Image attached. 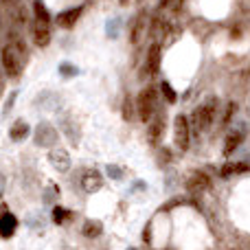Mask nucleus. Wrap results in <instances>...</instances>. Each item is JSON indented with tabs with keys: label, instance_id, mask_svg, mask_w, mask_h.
I'll return each mask as SVG.
<instances>
[{
	"label": "nucleus",
	"instance_id": "obj_1",
	"mask_svg": "<svg viewBox=\"0 0 250 250\" xmlns=\"http://www.w3.org/2000/svg\"><path fill=\"white\" fill-rule=\"evenodd\" d=\"M26 44L22 38H11V42L2 48V68L7 73V77H20L22 70H24V64H26Z\"/></svg>",
	"mask_w": 250,
	"mask_h": 250
},
{
	"label": "nucleus",
	"instance_id": "obj_2",
	"mask_svg": "<svg viewBox=\"0 0 250 250\" xmlns=\"http://www.w3.org/2000/svg\"><path fill=\"white\" fill-rule=\"evenodd\" d=\"M156 97H158V92L154 90V86H147L145 90L136 97V112H138V119H141V121L149 123V119L154 117Z\"/></svg>",
	"mask_w": 250,
	"mask_h": 250
},
{
	"label": "nucleus",
	"instance_id": "obj_3",
	"mask_svg": "<svg viewBox=\"0 0 250 250\" xmlns=\"http://www.w3.org/2000/svg\"><path fill=\"white\" fill-rule=\"evenodd\" d=\"M213 119H215V101H208V104L200 105V108H195L191 112L189 123L193 127V132H204L213 123Z\"/></svg>",
	"mask_w": 250,
	"mask_h": 250
},
{
	"label": "nucleus",
	"instance_id": "obj_4",
	"mask_svg": "<svg viewBox=\"0 0 250 250\" xmlns=\"http://www.w3.org/2000/svg\"><path fill=\"white\" fill-rule=\"evenodd\" d=\"M189 127H191V123L185 114L176 117V123H173V129H176V132H173V136H176V145L180 147V149H189V143H191Z\"/></svg>",
	"mask_w": 250,
	"mask_h": 250
},
{
	"label": "nucleus",
	"instance_id": "obj_5",
	"mask_svg": "<svg viewBox=\"0 0 250 250\" xmlns=\"http://www.w3.org/2000/svg\"><path fill=\"white\" fill-rule=\"evenodd\" d=\"M82 187L86 193H97V191L104 187V176H101L97 169H88L82 176Z\"/></svg>",
	"mask_w": 250,
	"mask_h": 250
},
{
	"label": "nucleus",
	"instance_id": "obj_6",
	"mask_svg": "<svg viewBox=\"0 0 250 250\" xmlns=\"http://www.w3.org/2000/svg\"><path fill=\"white\" fill-rule=\"evenodd\" d=\"M35 143L40 147H53L57 143V132L51 127V125L42 123L38 129H35Z\"/></svg>",
	"mask_w": 250,
	"mask_h": 250
},
{
	"label": "nucleus",
	"instance_id": "obj_7",
	"mask_svg": "<svg viewBox=\"0 0 250 250\" xmlns=\"http://www.w3.org/2000/svg\"><path fill=\"white\" fill-rule=\"evenodd\" d=\"M31 38L38 46H46L51 42V31H48V24L46 22H40V20H33L31 24Z\"/></svg>",
	"mask_w": 250,
	"mask_h": 250
},
{
	"label": "nucleus",
	"instance_id": "obj_8",
	"mask_svg": "<svg viewBox=\"0 0 250 250\" xmlns=\"http://www.w3.org/2000/svg\"><path fill=\"white\" fill-rule=\"evenodd\" d=\"M165 136V119L163 117H151L149 119V129H147V138L151 145H158Z\"/></svg>",
	"mask_w": 250,
	"mask_h": 250
},
{
	"label": "nucleus",
	"instance_id": "obj_9",
	"mask_svg": "<svg viewBox=\"0 0 250 250\" xmlns=\"http://www.w3.org/2000/svg\"><path fill=\"white\" fill-rule=\"evenodd\" d=\"M48 160L53 163V167L57 169V171H68L70 169V156H68V151L66 149H51L48 151Z\"/></svg>",
	"mask_w": 250,
	"mask_h": 250
},
{
	"label": "nucleus",
	"instance_id": "obj_10",
	"mask_svg": "<svg viewBox=\"0 0 250 250\" xmlns=\"http://www.w3.org/2000/svg\"><path fill=\"white\" fill-rule=\"evenodd\" d=\"M160 53H163V48H160V44H151L149 51H147V68L145 73L147 75H156L160 68Z\"/></svg>",
	"mask_w": 250,
	"mask_h": 250
},
{
	"label": "nucleus",
	"instance_id": "obj_11",
	"mask_svg": "<svg viewBox=\"0 0 250 250\" xmlns=\"http://www.w3.org/2000/svg\"><path fill=\"white\" fill-rule=\"evenodd\" d=\"M16 229H18L16 215H13V213H2V215H0V237L9 239L16 233Z\"/></svg>",
	"mask_w": 250,
	"mask_h": 250
},
{
	"label": "nucleus",
	"instance_id": "obj_12",
	"mask_svg": "<svg viewBox=\"0 0 250 250\" xmlns=\"http://www.w3.org/2000/svg\"><path fill=\"white\" fill-rule=\"evenodd\" d=\"M82 13H83V7H73V9H68V11H62L60 16H57V24L70 29V26L77 24V20H79Z\"/></svg>",
	"mask_w": 250,
	"mask_h": 250
},
{
	"label": "nucleus",
	"instance_id": "obj_13",
	"mask_svg": "<svg viewBox=\"0 0 250 250\" xmlns=\"http://www.w3.org/2000/svg\"><path fill=\"white\" fill-rule=\"evenodd\" d=\"M7 11H9V18H11L13 24H24L26 20V9L22 7L18 0H7Z\"/></svg>",
	"mask_w": 250,
	"mask_h": 250
},
{
	"label": "nucleus",
	"instance_id": "obj_14",
	"mask_svg": "<svg viewBox=\"0 0 250 250\" xmlns=\"http://www.w3.org/2000/svg\"><path fill=\"white\" fill-rule=\"evenodd\" d=\"M242 141H244V132H242V129H233V132H229V134H226V141H224V154L230 156L239 145H242Z\"/></svg>",
	"mask_w": 250,
	"mask_h": 250
},
{
	"label": "nucleus",
	"instance_id": "obj_15",
	"mask_svg": "<svg viewBox=\"0 0 250 250\" xmlns=\"http://www.w3.org/2000/svg\"><path fill=\"white\" fill-rule=\"evenodd\" d=\"M101 233H104V226H101L99 222H95V220L83 222V226H82V235H83V237L97 239V237H101Z\"/></svg>",
	"mask_w": 250,
	"mask_h": 250
},
{
	"label": "nucleus",
	"instance_id": "obj_16",
	"mask_svg": "<svg viewBox=\"0 0 250 250\" xmlns=\"http://www.w3.org/2000/svg\"><path fill=\"white\" fill-rule=\"evenodd\" d=\"M31 127L26 125L24 121H16L11 125V132H9V136H11V141H24L26 136H29Z\"/></svg>",
	"mask_w": 250,
	"mask_h": 250
},
{
	"label": "nucleus",
	"instance_id": "obj_17",
	"mask_svg": "<svg viewBox=\"0 0 250 250\" xmlns=\"http://www.w3.org/2000/svg\"><path fill=\"white\" fill-rule=\"evenodd\" d=\"M149 31H151V38H154V40H160L163 35H167V31H169L167 20H163V18H154V20H151Z\"/></svg>",
	"mask_w": 250,
	"mask_h": 250
},
{
	"label": "nucleus",
	"instance_id": "obj_18",
	"mask_svg": "<svg viewBox=\"0 0 250 250\" xmlns=\"http://www.w3.org/2000/svg\"><path fill=\"white\" fill-rule=\"evenodd\" d=\"M33 13H35V20H40V22H51V13H48V9H46V4L42 2V0H35L33 2Z\"/></svg>",
	"mask_w": 250,
	"mask_h": 250
},
{
	"label": "nucleus",
	"instance_id": "obj_19",
	"mask_svg": "<svg viewBox=\"0 0 250 250\" xmlns=\"http://www.w3.org/2000/svg\"><path fill=\"white\" fill-rule=\"evenodd\" d=\"M143 29H145V13H141L138 16V20H136V26L132 29V42L136 44L138 40H141V35H143Z\"/></svg>",
	"mask_w": 250,
	"mask_h": 250
},
{
	"label": "nucleus",
	"instance_id": "obj_20",
	"mask_svg": "<svg viewBox=\"0 0 250 250\" xmlns=\"http://www.w3.org/2000/svg\"><path fill=\"white\" fill-rule=\"evenodd\" d=\"M189 187H191V189H204V187H208V178H204L202 173H195Z\"/></svg>",
	"mask_w": 250,
	"mask_h": 250
},
{
	"label": "nucleus",
	"instance_id": "obj_21",
	"mask_svg": "<svg viewBox=\"0 0 250 250\" xmlns=\"http://www.w3.org/2000/svg\"><path fill=\"white\" fill-rule=\"evenodd\" d=\"M160 90H163L165 99H167V101H171V104H173V101H176V99H178V97H176V90H173V88H171V86H169V83H167V82H163V83H160Z\"/></svg>",
	"mask_w": 250,
	"mask_h": 250
},
{
	"label": "nucleus",
	"instance_id": "obj_22",
	"mask_svg": "<svg viewBox=\"0 0 250 250\" xmlns=\"http://www.w3.org/2000/svg\"><path fill=\"white\" fill-rule=\"evenodd\" d=\"M68 215H70V213H68V211H64V208H60V207H57L55 211H53V217H55L57 224H62V222H64Z\"/></svg>",
	"mask_w": 250,
	"mask_h": 250
},
{
	"label": "nucleus",
	"instance_id": "obj_23",
	"mask_svg": "<svg viewBox=\"0 0 250 250\" xmlns=\"http://www.w3.org/2000/svg\"><path fill=\"white\" fill-rule=\"evenodd\" d=\"M110 173H112L114 178H121V169H119V171H117V169H114V167H110Z\"/></svg>",
	"mask_w": 250,
	"mask_h": 250
},
{
	"label": "nucleus",
	"instance_id": "obj_24",
	"mask_svg": "<svg viewBox=\"0 0 250 250\" xmlns=\"http://www.w3.org/2000/svg\"><path fill=\"white\" fill-rule=\"evenodd\" d=\"M169 2H173V0H160L158 7H160V9H165V7H169Z\"/></svg>",
	"mask_w": 250,
	"mask_h": 250
},
{
	"label": "nucleus",
	"instance_id": "obj_25",
	"mask_svg": "<svg viewBox=\"0 0 250 250\" xmlns=\"http://www.w3.org/2000/svg\"><path fill=\"white\" fill-rule=\"evenodd\" d=\"M2 189H4V178H2V173H0V195H2Z\"/></svg>",
	"mask_w": 250,
	"mask_h": 250
}]
</instances>
